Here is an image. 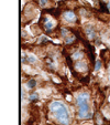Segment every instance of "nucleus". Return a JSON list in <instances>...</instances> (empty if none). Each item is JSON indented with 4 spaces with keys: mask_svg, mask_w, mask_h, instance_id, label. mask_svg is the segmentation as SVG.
<instances>
[{
    "mask_svg": "<svg viewBox=\"0 0 110 125\" xmlns=\"http://www.w3.org/2000/svg\"><path fill=\"white\" fill-rule=\"evenodd\" d=\"M50 110L54 114L55 118L59 121L61 124L66 125L69 122V114L66 109V106L64 105L62 102L59 101H53L50 103Z\"/></svg>",
    "mask_w": 110,
    "mask_h": 125,
    "instance_id": "1",
    "label": "nucleus"
},
{
    "mask_svg": "<svg viewBox=\"0 0 110 125\" xmlns=\"http://www.w3.org/2000/svg\"><path fill=\"white\" fill-rule=\"evenodd\" d=\"M89 94L87 92H80L77 94L76 96V102H77V106H78V113L77 116L78 118H89L91 116L90 111H89Z\"/></svg>",
    "mask_w": 110,
    "mask_h": 125,
    "instance_id": "2",
    "label": "nucleus"
},
{
    "mask_svg": "<svg viewBox=\"0 0 110 125\" xmlns=\"http://www.w3.org/2000/svg\"><path fill=\"white\" fill-rule=\"evenodd\" d=\"M55 26H56V22L54 21L53 19H50V18H45L44 19V24H43V27H44V29L47 32L53 30V29L55 28Z\"/></svg>",
    "mask_w": 110,
    "mask_h": 125,
    "instance_id": "3",
    "label": "nucleus"
},
{
    "mask_svg": "<svg viewBox=\"0 0 110 125\" xmlns=\"http://www.w3.org/2000/svg\"><path fill=\"white\" fill-rule=\"evenodd\" d=\"M63 18H64V20L67 21V22H75L76 21V14L74 13L73 11H69V10L64 12Z\"/></svg>",
    "mask_w": 110,
    "mask_h": 125,
    "instance_id": "4",
    "label": "nucleus"
},
{
    "mask_svg": "<svg viewBox=\"0 0 110 125\" xmlns=\"http://www.w3.org/2000/svg\"><path fill=\"white\" fill-rule=\"evenodd\" d=\"M75 69L79 72H85V71H87V64L83 61H77L75 64Z\"/></svg>",
    "mask_w": 110,
    "mask_h": 125,
    "instance_id": "5",
    "label": "nucleus"
},
{
    "mask_svg": "<svg viewBox=\"0 0 110 125\" xmlns=\"http://www.w3.org/2000/svg\"><path fill=\"white\" fill-rule=\"evenodd\" d=\"M84 57V54H83L82 52H76V53H74V54L72 55V58L74 60H77V59H82V58Z\"/></svg>",
    "mask_w": 110,
    "mask_h": 125,
    "instance_id": "6",
    "label": "nucleus"
},
{
    "mask_svg": "<svg viewBox=\"0 0 110 125\" xmlns=\"http://www.w3.org/2000/svg\"><path fill=\"white\" fill-rule=\"evenodd\" d=\"M34 85H35V81H34V80H30V81L28 82V86L30 87V89L34 87Z\"/></svg>",
    "mask_w": 110,
    "mask_h": 125,
    "instance_id": "7",
    "label": "nucleus"
},
{
    "mask_svg": "<svg viewBox=\"0 0 110 125\" xmlns=\"http://www.w3.org/2000/svg\"><path fill=\"white\" fill-rule=\"evenodd\" d=\"M36 99H38V94H36V93H33V94L30 95V100H31V101H35Z\"/></svg>",
    "mask_w": 110,
    "mask_h": 125,
    "instance_id": "8",
    "label": "nucleus"
},
{
    "mask_svg": "<svg viewBox=\"0 0 110 125\" xmlns=\"http://www.w3.org/2000/svg\"><path fill=\"white\" fill-rule=\"evenodd\" d=\"M100 68H101V62H100V61H97L96 66H95V70L98 71V70H100Z\"/></svg>",
    "mask_w": 110,
    "mask_h": 125,
    "instance_id": "9",
    "label": "nucleus"
},
{
    "mask_svg": "<svg viewBox=\"0 0 110 125\" xmlns=\"http://www.w3.org/2000/svg\"><path fill=\"white\" fill-rule=\"evenodd\" d=\"M46 3H47L46 0H40V5L42 6V7H45V6H46Z\"/></svg>",
    "mask_w": 110,
    "mask_h": 125,
    "instance_id": "10",
    "label": "nucleus"
},
{
    "mask_svg": "<svg viewBox=\"0 0 110 125\" xmlns=\"http://www.w3.org/2000/svg\"><path fill=\"white\" fill-rule=\"evenodd\" d=\"M29 61H30V62H34L35 61V58L34 57H30V58H29Z\"/></svg>",
    "mask_w": 110,
    "mask_h": 125,
    "instance_id": "11",
    "label": "nucleus"
},
{
    "mask_svg": "<svg viewBox=\"0 0 110 125\" xmlns=\"http://www.w3.org/2000/svg\"><path fill=\"white\" fill-rule=\"evenodd\" d=\"M108 9H110V1H109V3H108Z\"/></svg>",
    "mask_w": 110,
    "mask_h": 125,
    "instance_id": "12",
    "label": "nucleus"
},
{
    "mask_svg": "<svg viewBox=\"0 0 110 125\" xmlns=\"http://www.w3.org/2000/svg\"><path fill=\"white\" fill-rule=\"evenodd\" d=\"M109 80H110V71H109Z\"/></svg>",
    "mask_w": 110,
    "mask_h": 125,
    "instance_id": "13",
    "label": "nucleus"
}]
</instances>
